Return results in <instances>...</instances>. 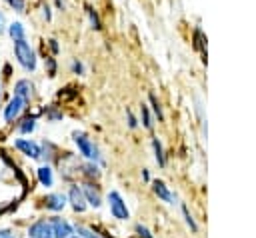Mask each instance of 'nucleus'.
<instances>
[{
    "mask_svg": "<svg viewBox=\"0 0 256 238\" xmlns=\"http://www.w3.org/2000/svg\"><path fill=\"white\" fill-rule=\"evenodd\" d=\"M14 56H16V62L26 72H34L36 70V54H34L32 46L26 40H16L14 42Z\"/></svg>",
    "mask_w": 256,
    "mask_h": 238,
    "instance_id": "f257e3e1",
    "label": "nucleus"
},
{
    "mask_svg": "<svg viewBox=\"0 0 256 238\" xmlns=\"http://www.w3.org/2000/svg\"><path fill=\"white\" fill-rule=\"evenodd\" d=\"M26 106H28V100L14 94V96L8 100V104L4 106V122L14 124V122L20 118V114L26 110Z\"/></svg>",
    "mask_w": 256,
    "mask_h": 238,
    "instance_id": "f03ea898",
    "label": "nucleus"
},
{
    "mask_svg": "<svg viewBox=\"0 0 256 238\" xmlns=\"http://www.w3.org/2000/svg\"><path fill=\"white\" fill-rule=\"evenodd\" d=\"M72 138H74V142H76V146H78V150H80V154H82L84 158L98 160V150H96V146L92 144V140H90L86 134H82V132H74Z\"/></svg>",
    "mask_w": 256,
    "mask_h": 238,
    "instance_id": "7ed1b4c3",
    "label": "nucleus"
},
{
    "mask_svg": "<svg viewBox=\"0 0 256 238\" xmlns=\"http://www.w3.org/2000/svg\"><path fill=\"white\" fill-rule=\"evenodd\" d=\"M108 202H110V212H112L114 218L126 220V218L130 216V212H128V208H126V202L122 200V196H120L116 190H112V192L108 194Z\"/></svg>",
    "mask_w": 256,
    "mask_h": 238,
    "instance_id": "20e7f679",
    "label": "nucleus"
},
{
    "mask_svg": "<svg viewBox=\"0 0 256 238\" xmlns=\"http://www.w3.org/2000/svg\"><path fill=\"white\" fill-rule=\"evenodd\" d=\"M14 146H16L24 156H28V158H42V148H40V144L34 142V140H30V138H18V140H14Z\"/></svg>",
    "mask_w": 256,
    "mask_h": 238,
    "instance_id": "39448f33",
    "label": "nucleus"
},
{
    "mask_svg": "<svg viewBox=\"0 0 256 238\" xmlns=\"http://www.w3.org/2000/svg\"><path fill=\"white\" fill-rule=\"evenodd\" d=\"M28 236H30V238H54L52 226H50L48 220H36L34 224H30Z\"/></svg>",
    "mask_w": 256,
    "mask_h": 238,
    "instance_id": "423d86ee",
    "label": "nucleus"
},
{
    "mask_svg": "<svg viewBox=\"0 0 256 238\" xmlns=\"http://www.w3.org/2000/svg\"><path fill=\"white\" fill-rule=\"evenodd\" d=\"M48 222H50V226H52V234H54V238H70V234H72V226H70L64 218L52 216V218H48Z\"/></svg>",
    "mask_w": 256,
    "mask_h": 238,
    "instance_id": "0eeeda50",
    "label": "nucleus"
},
{
    "mask_svg": "<svg viewBox=\"0 0 256 238\" xmlns=\"http://www.w3.org/2000/svg\"><path fill=\"white\" fill-rule=\"evenodd\" d=\"M68 202H70V206H72L74 212H84L86 206H88V202H86V198H84V194H82V188H78V186H72V188H70V192H68Z\"/></svg>",
    "mask_w": 256,
    "mask_h": 238,
    "instance_id": "6e6552de",
    "label": "nucleus"
},
{
    "mask_svg": "<svg viewBox=\"0 0 256 238\" xmlns=\"http://www.w3.org/2000/svg\"><path fill=\"white\" fill-rule=\"evenodd\" d=\"M44 208L46 210H52V212H60L64 206H66V196L64 194H48L44 196Z\"/></svg>",
    "mask_w": 256,
    "mask_h": 238,
    "instance_id": "1a4fd4ad",
    "label": "nucleus"
},
{
    "mask_svg": "<svg viewBox=\"0 0 256 238\" xmlns=\"http://www.w3.org/2000/svg\"><path fill=\"white\" fill-rule=\"evenodd\" d=\"M14 94H16V96H22V98H26V100H30L32 94H34V84H32L30 80L22 78V80H18V82L14 84Z\"/></svg>",
    "mask_w": 256,
    "mask_h": 238,
    "instance_id": "9d476101",
    "label": "nucleus"
},
{
    "mask_svg": "<svg viewBox=\"0 0 256 238\" xmlns=\"http://www.w3.org/2000/svg\"><path fill=\"white\" fill-rule=\"evenodd\" d=\"M82 194H84V198H86V202L90 204V206H94V208H98L100 204H102V200H100V194H98V190L92 186V184H84L82 186Z\"/></svg>",
    "mask_w": 256,
    "mask_h": 238,
    "instance_id": "9b49d317",
    "label": "nucleus"
},
{
    "mask_svg": "<svg viewBox=\"0 0 256 238\" xmlns=\"http://www.w3.org/2000/svg\"><path fill=\"white\" fill-rule=\"evenodd\" d=\"M152 188H154V192H156L158 198H162V200L168 202V204H174V196H172V192L168 190V186H166L162 180H154V182H152Z\"/></svg>",
    "mask_w": 256,
    "mask_h": 238,
    "instance_id": "f8f14e48",
    "label": "nucleus"
},
{
    "mask_svg": "<svg viewBox=\"0 0 256 238\" xmlns=\"http://www.w3.org/2000/svg\"><path fill=\"white\" fill-rule=\"evenodd\" d=\"M36 176H38V182H40L42 186H46V188L54 184V174H52V168H50L48 164L40 166V168L36 170Z\"/></svg>",
    "mask_w": 256,
    "mask_h": 238,
    "instance_id": "ddd939ff",
    "label": "nucleus"
},
{
    "mask_svg": "<svg viewBox=\"0 0 256 238\" xmlns=\"http://www.w3.org/2000/svg\"><path fill=\"white\" fill-rule=\"evenodd\" d=\"M8 34L10 38L16 42V40H26V28L22 26V22H12L8 26Z\"/></svg>",
    "mask_w": 256,
    "mask_h": 238,
    "instance_id": "4468645a",
    "label": "nucleus"
},
{
    "mask_svg": "<svg viewBox=\"0 0 256 238\" xmlns=\"http://www.w3.org/2000/svg\"><path fill=\"white\" fill-rule=\"evenodd\" d=\"M34 128H36V116L34 114L24 116L20 120V124H18V132L20 134H30V132H34Z\"/></svg>",
    "mask_w": 256,
    "mask_h": 238,
    "instance_id": "2eb2a0df",
    "label": "nucleus"
},
{
    "mask_svg": "<svg viewBox=\"0 0 256 238\" xmlns=\"http://www.w3.org/2000/svg\"><path fill=\"white\" fill-rule=\"evenodd\" d=\"M152 148H154L156 162H158L160 166H164V164H166V158H164V150H162V144H160V140H158V138H152Z\"/></svg>",
    "mask_w": 256,
    "mask_h": 238,
    "instance_id": "dca6fc26",
    "label": "nucleus"
},
{
    "mask_svg": "<svg viewBox=\"0 0 256 238\" xmlns=\"http://www.w3.org/2000/svg\"><path fill=\"white\" fill-rule=\"evenodd\" d=\"M4 2H6L14 12H20V14L26 12V0H4Z\"/></svg>",
    "mask_w": 256,
    "mask_h": 238,
    "instance_id": "f3484780",
    "label": "nucleus"
},
{
    "mask_svg": "<svg viewBox=\"0 0 256 238\" xmlns=\"http://www.w3.org/2000/svg\"><path fill=\"white\" fill-rule=\"evenodd\" d=\"M182 214H184V220H186V224L190 226V230H192V232H196V230H198V224L194 222V218L190 216V212H188V208H186V206H182Z\"/></svg>",
    "mask_w": 256,
    "mask_h": 238,
    "instance_id": "a211bd4d",
    "label": "nucleus"
},
{
    "mask_svg": "<svg viewBox=\"0 0 256 238\" xmlns=\"http://www.w3.org/2000/svg\"><path fill=\"white\" fill-rule=\"evenodd\" d=\"M140 110H142V124H144L148 130H150V128H152V118H150L148 106H146V104H142V108H140Z\"/></svg>",
    "mask_w": 256,
    "mask_h": 238,
    "instance_id": "6ab92c4d",
    "label": "nucleus"
},
{
    "mask_svg": "<svg viewBox=\"0 0 256 238\" xmlns=\"http://www.w3.org/2000/svg\"><path fill=\"white\" fill-rule=\"evenodd\" d=\"M46 70H48V76H50V78H54V76H56V60H54V58H50V56L46 58Z\"/></svg>",
    "mask_w": 256,
    "mask_h": 238,
    "instance_id": "aec40b11",
    "label": "nucleus"
},
{
    "mask_svg": "<svg viewBox=\"0 0 256 238\" xmlns=\"http://www.w3.org/2000/svg\"><path fill=\"white\" fill-rule=\"evenodd\" d=\"M76 232H78L82 238H100L96 232H92V230H88V228H82V226H78V228H76Z\"/></svg>",
    "mask_w": 256,
    "mask_h": 238,
    "instance_id": "412c9836",
    "label": "nucleus"
},
{
    "mask_svg": "<svg viewBox=\"0 0 256 238\" xmlns=\"http://www.w3.org/2000/svg\"><path fill=\"white\" fill-rule=\"evenodd\" d=\"M150 104H152V110H154V114L158 116V120H162V108H160V104L156 102L154 94H150Z\"/></svg>",
    "mask_w": 256,
    "mask_h": 238,
    "instance_id": "4be33fe9",
    "label": "nucleus"
},
{
    "mask_svg": "<svg viewBox=\"0 0 256 238\" xmlns=\"http://www.w3.org/2000/svg\"><path fill=\"white\" fill-rule=\"evenodd\" d=\"M136 232H138L142 238H154V236L150 234V230H148L146 226H142V224H136Z\"/></svg>",
    "mask_w": 256,
    "mask_h": 238,
    "instance_id": "5701e85b",
    "label": "nucleus"
},
{
    "mask_svg": "<svg viewBox=\"0 0 256 238\" xmlns=\"http://www.w3.org/2000/svg\"><path fill=\"white\" fill-rule=\"evenodd\" d=\"M46 116H48V120H60V118H62V112H58V110L50 108V110L46 112Z\"/></svg>",
    "mask_w": 256,
    "mask_h": 238,
    "instance_id": "b1692460",
    "label": "nucleus"
},
{
    "mask_svg": "<svg viewBox=\"0 0 256 238\" xmlns=\"http://www.w3.org/2000/svg\"><path fill=\"white\" fill-rule=\"evenodd\" d=\"M84 172H86L88 176H98V170H96V166H94V164H88V166H84Z\"/></svg>",
    "mask_w": 256,
    "mask_h": 238,
    "instance_id": "393cba45",
    "label": "nucleus"
},
{
    "mask_svg": "<svg viewBox=\"0 0 256 238\" xmlns=\"http://www.w3.org/2000/svg\"><path fill=\"white\" fill-rule=\"evenodd\" d=\"M72 70H74L76 74H82V72H84V66H82V62L74 60V62H72Z\"/></svg>",
    "mask_w": 256,
    "mask_h": 238,
    "instance_id": "a878e982",
    "label": "nucleus"
},
{
    "mask_svg": "<svg viewBox=\"0 0 256 238\" xmlns=\"http://www.w3.org/2000/svg\"><path fill=\"white\" fill-rule=\"evenodd\" d=\"M136 124H138L136 118L132 116V112H128V126H130V128H136Z\"/></svg>",
    "mask_w": 256,
    "mask_h": 238,
    "instance_id": "bb28decb",
    "label": "nucleus"
},
{
    "mask_svg": "<svg viewBox=\"0 0 256 238\" xmlns=\"http://www.w3.org/2000/svg\"><path fill=\"white\" fill-rule=\"evenodd\" d=\"M4 28H6V18H4V14L0 12V32H4Z\"/></svg>",
    "mask_w": 256,
    "mask_h": 238,
    "instance_id": "cd10ccee",
    "label": "nucleus"
},
{
    "mask_svg": "<svg viewBox=\"0 0 256 238\" xmlns=\"http://www.w3.org/2000/svg\"><path fill=\"white\" fill-rule=\"evenodd\" d=\"M0 238H14V236L10 234V230H0Z\"/></svg>",
    "mask_w": 256,
    "mask_h": 238,
    "instance_id": "c85d7f7f",
    "label": "nucleus"
},
{
    "mask_svg": "<svg viewBox=\"0 0 256 238\" xmlns=\"http://www.w3.org/2000/svg\"><path fill=\"white\" fill-rule=\"evenodd\" d=\"M44 16H46V20H50V8L48 6H44Z\"/></svg>",
    "mask_w": 256,
    "mask_h": 238,
    "instance_id": "c756f323",
    "label": "nucleus"
},
{
    "mask_svg": "<svg viewBox=\"0 0 256 238\" xmlns=\"http://www.w3.org/2000/svg\"><path fill=\"white\" fill-rule=\"evenodd\" d=\"M142 178H144V180H150V176H148V170H142Z\"/></svg>",
    "mask_w": 256,
    "mask_h": 238,
    "instance_id": "7c9ffc66",
    "label": "nucleus"
},
{
    "mask_svg": "<svg viewBox=\"0 0 256 238\" xmlns=\"http://www.w3.org/2000/svg\"><path fill=\"white\" fill-rule=\"evenodd\" d=\"M70 238H82V236H70Z\"/></svg>",
    "mask_w": 256,
    "mask_h": 238,
    "instance_id": "2f4dec72",
    "label": "nucleus"
}]
</instances>
